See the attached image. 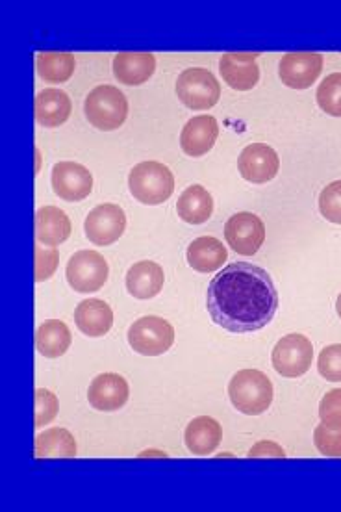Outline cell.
Returning <instances> with one entry per match:
<instances>
[{
    "instance_id": "obj_3",
    "label": "cell",
    "mask_w": 341,
    "mask_h": 512,
    "mask_svg": "<svg viewBox=\"0 0 341 512\" xmlns=\"http://www.w3.org/2000/svg\"><path fill=\"white\" fill-rule=\"evenodd\" d=\"M128 188L139 203L162 205L175 192V175L160 162H141L130 171Z\"/></svg>"
},
{
    "instance_id": "obj_14",
    "label": "cell",
    "mask_w": 341,
    "mask_h": 512,
    "mask_svg": "<svg viewBox=\"0 0 341 512\" xmlns=\"http://www.w3.org/2000/svg\"><path fill=\"white\" fill-rule=\"evenodd\" d=\"M130 397L127 379L119 373H101L89 384V405L101 412L123 409Z\"/></svg>"
},
{
    "instance_id": "obj_27",
    "label": "cell",
    "mask_w": 341,
    "mask_h": 512,
    "mask_svg": "<svg viewBox=\"0 0 341 512\" xmlns=\"http://www.w3.org/2000/svg\"><path fill=\"white\" fill-rule=\"evenodd\" d=\"M39 77L51 84H64L75 75L76 60L69 52H41L36 58Z\"/></svg>"
},
{
    "instance_id": "obj_22",
    "label": "cell",
    "mask_w": 341,
    "mask_h": 512,
    "mask_svg": "<svg viewBox=\"0 0 341 512\" xmlns=\"http://www.w3.org/2000/svg\"><path fill=\"white\" fill-rule=\"evenodd\" d=\"M156 71V58L149 52H121L114 58V75L125 86H141Z\"/></svg>"
},
{
    "instance_id": "obj_2",
    "label": "cell",
    "mask_w": 341,
    "mask_h": 512,
    "mask_svg": "<svg viewBox=\"0 0 341 512\" xmlns=\"http://www.w3.org/2000/svg\"><path fill=\"white\" fill-rule=\"evenodd\" d=\"M228 397L241 414L260 416L273 403V383L260 370H241L228 383Z\"/></svg>"
},
{
    "instance_id": "obj_31",
    "label": "cell",
    "mask_w": 341,
    "mask_h": 512,
    "mask_svg": "<svg viewBox=\"0 0 341 512\" xmlns=\"http://www.w3.org/2000/svg\"><path fill=\"white\" fill-rule=\"evenodd\" d=\"M60 410V401L56 394H52L51 390L38 388L36 390V429H41L45 425H49L52 420H56Z\"/></svg>"
},
{
    "instance_id": "obj_24",
    "label": "cell",
    "mask_w": 341,
    "mask_h": 512,
    "mask_svg": "<svg viewBox=\"0 0 341 512\" xmlns=\"http://www.w3.org/2000/svg\"><path fill=\"white\" fill-rule=\"evenodd\" d=\"M188 264L199 273H212L227 262V247L214 236H201L191 242L186 251Z\"/></svg>"
},
{
    "instance_id": "obj_11",
    "label": "cell",
    "mask_w": 341,
    "mask_h": 512,
    "mask_svg": "<svg viewBox=\"0 0 341 512\" xmlns=\"http://www.w3.org/2000/svg\"><path fill=\"white\" fill-rule=\"evenodd\" d=\"M323 71V56L317 52H290L278 64V77L291 90H308Z\"/></svg>"
},
{
    "instance_id": "obj_23",
    "label": "cell",
    "mask_w": 341,
    "mask_h": 512,
    "mask_svg": "<svg viewBox=\"0 0 341 512\" xmlns=\"http://www.w3.org/2000/svg\"><path fill=\"white\" fill-rule=\"evenodd\" d=\"M178 218L188 225H203L214 214V199L201 184H193L180 193L177 203Z\"/></svg>"
},
{
    "instance_id": "obj_13",
    "label": "cell",
    "mask_w": 341,
    "mask_h": 512,
    "mask_svg": "<svg viewBox=\"0 0 341 512\" xmlns=\"http://www.w3.org/2000/svg\"><path fill=\"white\" fill-rule=\"evenodd\" d=\"M240 175L253 184H267L275 179L280 169V158L266 143H253L241 151L238 158Z\"/></svg>"
},
{
    "instance_id": "obj_7",
    "label": "cell",
    "mask_w": 341,
    "mask_h": 512,
    "mask_svg": "<svg viewBox=\"0 0 341 512\" xmlns=\"http://www.w3.org/2000/svg\"><path fill=\"white\" fill-rule=\"evenodd\" d=\"M108 275V262L97 251H78L69 258L65 269L67 282L80 294L99 292L108 281Z\"/></svg>"
},
{
    "instance_id": "obj_8",
    "label": "cell",
    "mask_w": 341,
    "mask_h": 512,
    "mask_svg": "<svg viewBox=\"0 0 341 512\" xmlns=\"http://www.w3.org/2000/svg\"><path fill=\"white\" fill-rule=\"evenodd\" d=\"M312 360L314 346L304 334L299 333H291L278 340L271 355L273 368L286 379L303 377L304 373L312 368Z\"/></svg>"
},
{
    "instance_id": "obj_19",
    "label": "cell",
    "mask_w": 341,
    "mask_h": 512,
    "mask_svg": "<svg viewBox=\"0 0 341 512\" xmlns=\"http://www.w3.org/2000/svg\"><path fill=\"white\" fill-rule=\"evenodd\" d=\"M71 112H73V103L65 91L49 88L36 95L34 116L41 127H62L71 117Z\"/></svg>"
},
{
    "instance_id": "obj_32",
    "label": "cell",
    "mask_w": 341,
    "mask_h": 512,
    "mask_svg": "<svg viewBox=\"0 0 341 512\" xmlns=\"http://www.w3.org/2000/svg\"><path fill=\"white\" fill-rule=\"evenodd\" d=\"M319 418L329 429H341V388L327 392L319 403Z\"/></svg>"
},
{
    "instance_id": "obj_35",
    "label": "cell",
    "mask_w": 341,
    "mask_h": 512,
    "mask_svg": "<svg viewBox=\"0 0 341 512\" xmlns=\"http://www.w3.org/2000/svg\"><path fill=\"white\" fill-rule=\"evenodd\" d=\"M249 457L251 459H264V457H278V459H284L286 457V451L282 449V446H278L277 442H271V440H262L258 444H254L253 449L249 451Z\"/></svg>"
},
{
    "instance_id": "obj_28",
    "label": "cell",
    "mask_w": 341,
    "mask_h": 512,
    "mask_svg": "<svg viewBox=\"0 0 341 512\" xmlns=\"http://www.w3.org/2000/svg\"><path fill=\"white\" fill-rule=\"evenodd\" d=\"M319 108L332 117H341V73H332L317 88Z\"/></svg>"
},
{
    "instance_id": "obj_20",
    "label": "cell",
    "mask_w": 341,
    "mask_h": 512,
    "mask_svg": "<svg viewBox=\"0 0 341 512\" xmlns=\"http://www.w3.org/2000/svg\"><path fill=\"white\" fill-rule=\"evenodd\" d=\"M164 269L152 260H141L128 269L127 290L134 299L145 301L152 299L164 288Z\"/></svg>"
},
{
    "instance_id": "obj_6",
    "label": "cell",
    "mask_w": 341,
    "mask_h": 512,
    "mask_svg": "<svg viewBox=\"0 0 341 512\" xmlns=\"http://www.w3.org/2000/svg\"><path fill=\"white\" fill-rule=\"evenodd\" d=\"M128 344L143 357H160L175 344V329L164 318L145 316L130 327Z\"/></svg>"
},
{
    "instance_id": "obj_9",
    "label": "cell",
    "mask_w": 341,
    "mask_h": 512,
    "mask_svg": "<svg viewBox=\"0 0 341 512\" xmlns=\"http://www.w3.org/2000/svg\"><path fill=\"white\" fill-rule=\"evenodd\" d=\"M225 238L238 255L253 256L266 242V225L253 212H238L228 219Z\"/></svg>"
},
{
    "instance_id": "obj_17",
    "label": "cell",
    "mask_w": 341,
    "mask_h": 512,
    "mask_svg": "<svg viewBox=\"0 0 341 512\" xmlns=\"http://www.w3.org/2000/svg\"><path fill=\"white\" fill-rule=\"evenodd\" d=\"M78 331L89 338H101L114 327V310L102 299H86L75 310Z\"/></svg>"
},
{
    "instance_id": "obj_18",
    "label": "cell",
    "mask_w": 341,
    "mask_h": 512,
    "mask_svg": "<svg viewBox=\"0 0 341 512\" xmlns=\"http://www.w3.org/2000/svg\"><path fill=\"white\" fill-rule=\"evenodd\" d=\"M73 232L71 219L58 206H43L36 212V240L45 247H58Z\"/></svg>"
},
{
    "instance_id": "obj_12",
    "label": "cell",
    "mask_w": 341,
    "mask_h": 512,
    "mask_svg": "<svg viewBox=\"0 0 341 512\" xmlns=\"http://www.w3.org/2000/svg\"><path fill=\"white\" fill-rule=\"evenodd\" d=\"M52 190L67 203L88 199L93 190V175L88 167L76 162H60L52 167Z\"/></svg>"
},
{
    "instance_id": "obj_1",
    "label": "cell",
    "mask_w": 341,
    "mask_h": 512,
    "mask_svg": "<svg viewBox=\"0 0 341 512\" xmlns=\"http://www.w3.org/2000/svg\"><path fill=\"white\" fill-rule=\"evenodd\" d=\"M206 308L215 325L228 333H256L277 314V286L266 269L249 262H234L210 282Z\"/></svg>"
},
{
    "instance_id": "obj_21",
    "label": "cell",
    "mask_w": 341,
    "mask_h": 512,
    "mask_svg": "<svg viewBox=\"0 0 341 512\" xmlns=\"http://www.w3.org/2000/svg\"><path fill=\"white\" fill-rule=\"evenodd\" d=\"M221 440H223V427L210 416H199L191 420L184 433L186 448L197 457L212 455L215 449L219 448Z\"/></svg>"
},
{
    "instance_id": "obj_33",
    "label": "cell",
    "mask_w": 341,
    "mask_h": 512,
    "mask_svg": "<svg viewBox=\"0 0 341 512\" xmlns=\"http://www.w3.org/2000/svg\"><path fill=\"white\" fill-rule=\"evenodd\" d=\"M314 444L325 457H341V429L334 431L327 425H317L314 431Z\"/></svg>"
},
{
    "instance_id": "obj_10",
    "label": "cell",
    "mask_w": 341,
    "mask_h": 512,
    "mask_svg": "<svg viewBox=\"0 0 341 512\" xmlns=\"http://www.w3.org/2000/svg\"><path fill=\"white\" fill-rule=\"evenodd\" d=\"M84 229L89 242L95 245L106 247L115 244L127 231V214L114 203L95 206L86 218Z\"/></svg>"
},
{
    "instance_id": "obj_26",
    "label": "cell",
    "mask_w": 341,
    "mask_h": 512,
    "mask_svg": "<svg viewBox=\"0 0 341 512\" xmlns=\"http://www.w3.org/2000/svg\"><path fill=\"white\" fill-rule=\"evenodd\" d=\"M34 455L38 459H73L76 457L75 436L62 427H52L36 436Z\"/></svg>"
},
{
    "instance_id": "obj_36",
    "label": "cell",
    "mask_w": 341,
    "mask_h": 512,
    "mask_svg": "<svg viewBox=\"0 0 341 512\" xmlns=\"http://www.w3.org/2000/svg\"><path fill=\"white\" fill-rule=\"evenodd\" d=\"M336 312H338V316L341 318V294L338 297V301H336Z\"/></svg>"
},
{
    "instance_id": "obj_25",
    "label": "cell",
    "mask_w": 341,
    "mask_h": 512,
    "mask_svg": "<svg viewBox=\"0 0 341 512\" xmlns=\"http://www.w3.org/2000/svg\"><path fill=\"white\" fill-rule=\"evenodd\" d=\"M71 344H73V336L64 321H45L36 331V347L45 359L62 357L69 351Z\"/></svg>"
},
{
    "instance_id": "obj_29",
    "label": "cell",
    "mask_w": 341,
    "mask_h": 512,
    "mask_svg": "<svg viewBox=\"0 0 341 512\" xmlns=\"http://www.w3.org/2000/svg\"><path fill=\"white\" fill-rule=\"evenodd\" d=\"M319 212L330 223L341 225V180L323 188L319 195Z\"/></svg>"
},
{
    "instance_id": "obj_16",
    "label": "cell",
    "mask_w": 341,
    "mask_h": 512,
    "mask_svg": "<svg viewBox=\"0 0 341 512\" xmlns=\"http://www.w3.org/2000/svg\"><path fill=\"white\" fill-rule=\"evenodd\" d=\"M219 138V125L214 116H197L190 119L180 134V147L191 158H201L212 151Z\"/></svg>"
},
{
    "instance_id": "obj_34",
    "label": "cell",
    "mask_w": 341,
    "mask_h": 512,
    "mask_svg": "<svg viewBox=\"0 0 341 512\" xmlns=\"http://www.w3.org/2000/svg\"><path fill=\"white\" fill-rule=\"evenodd\" d=\"M34 255H36L34 258L36 260V282L49 281L60 264V255H58L56 247L43 249L41 244H36Z\"/></svg>"
},
{
    "instance_id": "obj_15",
    "label": "cell",
    "mask_w": 341,
    "mask_h": 512,
    "mask_svg": "<svg viewBox=\"0 0 341 512\" xmlns=\"http://www.w3.org/2000/svg\"><path fill=\"white\" fill-rule=\"evenodd\" d=\"M258 54L245 52H228L219 60L221 77L232 90L249 91L260 80V67L256 64Z\"/></svg>"
},
{
    "instance_id": "obj_5",
    "label": "cell",
    "mask_w": 341,
    "mask_h": 512,
    "mask_svg": "<svg viewBox=\"0 0 341 512\" xmlns=\"http://www.w3.org/2000/svg\"><path fill=\"white\" fill-rule=\"evenodd\" d=\"M177 95L190 110H210L221 99V84L208 69L190 67L178 77Z\"/></svg>"
},
{
    "instance_id": "obj_30",
    "label": "cell",
    "mask_w": 341,
    "mask_h": 512,
    "mask_svg": "<svg viewBox=\"0 0 341 512\" xmlns=\"http://www.w3.org/2000/svg\"><path fill=\"white\" fill-rule=\"evenodd\" d=\"M317 370L330 383H341V344L327 346L319 353Z\"/></svg>"
},
{
    "instance_id": "obj_4",
    "label": "cell",
    "mask_w": 341,
    "mask_h": 512,
    "mask_svg": "<svg viewBox=\"0 0 341 512\" xmlns=\"http://www.w3.org/2000/svg\"><path fill=\"white\" fill-rule=\"evenodd\" d=\"M84 112L93 127L99 128L102 132H112L123 127L127 121V97L119 88L102 84L89 91Z\"/></svg>"
}]
</instances>
